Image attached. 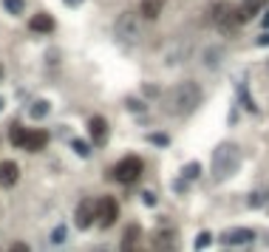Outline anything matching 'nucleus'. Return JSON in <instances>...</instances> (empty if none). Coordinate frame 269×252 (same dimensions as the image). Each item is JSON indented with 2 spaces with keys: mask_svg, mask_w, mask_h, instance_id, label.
Instances as JSON below:
<instances>
[{
  "mask_svg": "<svg viewBox=\"0 0 269 252\" xmlns=\"http://www.w3.org/2000/svg\"><path fill=\"white\" fill-rule=\"evenodd\" d=\"M198 102H201V88L193 80L176 82L165 97V108L170 117H190L198 108Z\"/></svg>",
  "mask_w": 269,
  "mask_h": 252,
  "instance_id": "obj_1",
  "label": "nucleus"
},
{
  "mask_svg": "<svg viewBox=\"0 0 269 252\" xmlns=\"http://www.w3.org/2000/svg\"><path fill=\"white\" fill-rule=\"evenodd\" d=\"M241 167V148L235 142H224L213 150V178L224 181V178L235 176V170Z\"/></svg>",
  "mask_w": 269,
  "mask_h": 252,
  "instance_id": "obj_2",
  "label": "nucleus"
},
{
  "mask_svg": "<svg viewBox=\"0 0 269 252\" xmlns=\"http://www.w3.org/2000/svg\"><path fill=\"white\" fill-rule=\"evenodd\" d=\"M213 20H215V26H218V31L227 34V37H235L238 29H241V23H244L241 14H238V9L230 6V3H215L213 6Z\"/></svg>",
  "mask_w": 269,
  "mask_h": 252,
  "instance_id": "obj_3",
  "label": "nucleus"
},
{
  "mask_svg": "<svg viewBox=\"0 0 269 252\" xmlns=\"http://www.w3.org/2000/svg\"><path fill=\"white\" fill-rule=\"evenodd\" d=\"M114 37L119 40L122 45H136L142 40V26L139 17L133 12H125L117 17V26H114Z\"/></svg>",
  "mask_w": 269,
  "mask_h": 252,
  "instance_id": "obj_4",
  "label": "nucleus"
},
{
  "mask_svg": "<svg viewBox=\"0 0 269 252\" xmlns=\"http://www.w3.org/2000/svg\"><path fill=\"white\" fill-rule=\"evenodd\" d=\"M12 142L17 148H26V150H43L46 145H49V133H46V130H23V128L14 125Z\"/></svg>",
  "mask_w": 269,
  "mask_h": 252,
  "instance_id": "obj_5",
  "label": "nucleus"
},
{
  "mask_svg": "<svg viewBox=\"0 0 269 252\" xmlns=\"http://www.w3.org/2000/svg\"><path fill=\"white\" fill-rule=\"evenodd\" d=\"M114 176H117V181H122V185H133L136 178L142 176V159L139 156H125V159L114 167Z\"/></svg>",
  "mask_w": 269,
  "mask_h": 252,
  "instance_id": "obj_6",
  "label": "nucleus"
},
{
  "mask_svg": "<svg viewBox=\"0 0 269 252\" xmlns=\"http://www.w3.org/2000/svg\"><path fill=\"white\" fill-rule=\"evenodd\" d=\"M119 218V204H117V198H99L97 201V224L102 230H108L110 224Z\"/></svg>",
  "mask_w": 269,
  "mask_h": 252,
  "instance_id": "obj_7",
  "label": "nucleus"
},
{
  "mask_svg": "<svg viewBox=\"0 0 269 252\" xmlns=\"http://www.w3.org/2000/svg\"><path fill=\"white\" fill-rule=\"evenodd\" d=\"M94 221H97V204L82 201L80 207H77V213H74V224H77L80 230H88Z\"/></svg>",
  "mask_w": 269,
  "mask_h": 252,
  "instance_id": "obj_8",
  "label": "nucleus"
},
{
  "mask_svg": "<svg viewBox=\"0 0 269 252\" xmlns=\"http://www.w3.org/2000/svg\"><path fill=\"white\" fill-rule=\"evenodd\" d=\"M252 238H255V233H252V230H246V227H235V230H230V233L221 235V241H224V244H230V246L250 244Z\"/></svg>",
  "mask_w": 269,
  "mask_h": 252,
  "instance_id": "obj_9",
  "label": "nucleus"
},
{
  "mask_svg": "<svg viewBox=\"0 0 269 252\" xmlns=\"http://www.w3.org/2000/svg\"><path fill=\"white\" fill-rule=\"evenodd\" d=\"M20 178V167L14 162H0V185L3 187H14Z\"/></svg>",
  "mask_w": 269,
  "mask_h": 252,
  "instance_id": "obj_10",
  "label": "nucleus"
},
{
  "mask_svg": "<svg viewBox=\"0 0 269 252\" xmlns=\"http://www.w3.org/2000/svg\"><path fill=\"white\" fill-rule=\"evenodd\" d=\"M29 29L37 31V34H49V31H54V17L51 14H34L29 20Z\"/></svg>",
  "mask_w": 269,
  "mask_h": 252,
  "instance_id": "obj_11",
  "label": "nucleus"
},
{
  "mask_svg": "<svg viewBox=\"0 0 269 252\" xmlns=\"http://www.w3.org/2000/svg\"><path fill=\"white\" fill-rule=\"evenodd\" d=\"M153 249H176V233L173 230H162L153 235Z\"/></svg>",
  "mask_w": 269,
  "mask_h": 252,
  "instance_id": "obj_12",
  "label": "nucleus"
},
{
  "mask_svg": "<svg viewBox=\"0 0 269 252\" xmlns=\"http://www.w3.org/2000/svg\"><path fill=\"white\" fill-rule=\"evenodd\" d=\"M263 6H266V0H244V6L238 9L241 20H244V23H246V20H252V17H255V14L261 12Z\"/></svg>",
  "mask_w": 269,
  "mask_h": 252,
  "instance_id": "obj_13",
  "label": "nucleus"
},
{
  "mask_svg": "<svg viewBox=\"0 0 269 252\" xmlns=\"http://www.w3.org/2000/svg\"><path fill=\"white\" fill-rule=\"evenodd\" d=\"M162 6H165V0H142V17L147 20H156L162 14Z\"/></svg>",
  "mask_w": 269,
  "mask_h": 252,
  "instance_id": "obj_14",
  "label": "nucleus"
},
{
  "mask_svg": "<svg viewBox=\"0 0 269 252\" xmlns=\"http://www.w3.org/2000/svg\"><path fill=\"white\" fill-rule=\"evenodd\" d=\"M105 133H108V122H105L102 117H94L91 119V136H94V142H97V145H102Z\"/></svg>",
  "mask_w": 269,
  "mask_h": 252,
  "instance_id": "obj_15",
  "label": "nucleus"
},
{
  "mask_svg": "<svg viewBox=\"0 0 269 252\" xmlns=\"http://www.w3.org/2000/svg\"><path fill=\"white\" fill-rule=\"evenodd\" d=\"M139 233H142V227H139V224H130V227L125 230V241H122V246H125V249H130V246H133L136 241H139Z\"/></svg>",
  "mask_w": 269,
  "mask_h": 252,
  "instance_id": "obj_16",
  "label": "nucleus"
},
{
  "mask_svg": "<svg viewBox=\"0 0 269 252\" xmlns=\"http://www.w3.org/2000/svg\"><path fill=\"white\" fill-rule=\"evenodd\" d=\"M49 111H51V105L46 102V99H40V102H34V105H31V119H43Z\"/></svg>",
  "mask_w": 269,
  "mask_h": 252,
  "instance_id": "obj_17",
  "label": "nucleus"
},
{
  "mask_svg": "<svg viewBox=\"0 0 269 252\" xmlns=\"http://www.w3.org/2000/svg\"><path fill=\"white\" fill-rule=\"evenodd\" d=\"M23 0H3V9H6L9 14H23Z\"/></svg>",
  "mask_w": 269,
  "mask_h": 252,
  "instance_id": "obj_18",
  "label": "nucleus"
},
{
  "mask_svg": "<svg viewBox=\"0 0 269 252\" xmlns=\"http://www.w3.org/2000/svg\"><path fill=\"white\" fill-rule=\"evenodd\" d=\"M198 173H201V165L198 162H190V165H184V178H198Z\"/></svg>",
  "mask_w": 269,
  "mask_h": 252,
  "instance_id": "obj_19",
  "label": "nucleus"
},
{
  "mask_svg": "<svg viewBox=\"0 0 269 252\" xmlns=\"http://www.w3.org/2000/svg\"><path fill=\"white\" fill-rule=\"evenodd\" d=\"M238 99H241V105H244L246 111H252V113H255V111H258V105H255V102H252V97H250V94H246V91H244V88H241V91H238Z\"/></svg>",
  "mask_w": 269,
  "mask_h": 252,
  "instance_id": "obj_20",
  "label": "nucleus"
},
{
  "mask_svg": "<svg viewBox=\"0 0 269 252\" xmlns=\"http://www.w3.org/2000/svg\"><path fill=\"white\" fill-rule=\"evenodd\" d=\"M65 238H68V227H57L54 233H51V244H62Z\"/></svg>",
  "mask_w": 269,
  "mask_h": 252,
  "instance_id": "obj_21",
  "label": "nucleus"
},
{
  "mask_svg": "<svg viewBox=\"0 0 269 252\" xmlns=\"http://www.w3.org/2000/svg\"><path fill=\"white\" fill-rule=\"evenodd\" d=\"M71 145H74V153H77V156H88V153H91V148H88L82 139H74Z\"/></svg>",
  "mask_w": 269,
  "mask_h": 252,
  "instance_id": "obj_22",
  "label": "nucleus"
},
{
  "mask_svg": "<svg viewBox=\"0 0 269 252\" xmlns=\"http://www.w3.org/2000/svg\"><path fill=\"white\" fill-rule=\"evenodd\" d=\"M210 246V233H198V238H196V249H207Z\"/></svg>",
  "mask_w": 269,
  "mask_h": 252,
  "instance_id": "obj_23",
  "label": "nucleus"
},
{
  "mask_svg": "<svg viewBox=\"0 0 269 252\" xmlns=\"http://www.w3.org/2000/svg\"><path fill=\"white\" fill-rule=\"evenodd\" d=\"M150 142H153V145H159V148H165V145H167L170 139H167L165 133H153V136H150Z\"/></svg>",
  "mask_w": 269,
  "mask_h": 252,
  "instance_id": "obj_24",
  "label": "nucleus"
},
{
  "mask_svg": "<svg viewBox=\"0 0 269 252\" xmlns=\"http://www.w3.org/2000/svg\"><path fill=\"white\" fill-rule=\"evenodd\" d=\"M173 187H176V193H187V178H182V181H173Z\"/></svg>",
  "mask_w": 269,
  "mask_h": 252,
  "instance_id": "obj_25",
  "label": "nucleus"
},
{
  "mask_svg": "<svg viewBox=\"0 0 269 252\" xmlns=\"http://www.w3.org/2000/svg\"><path fill=\"white\" fill-rule=\"evenodd\" d=\"M128 108H130V111H145V105L136 102V99H128Z\"/></svg>",
  "mask_w": 269,
  "mask_h": 252,
  "instance_id": "obj_26",
  "label": "nucleus"
},
{
  "mask_svg": "<svg viewBox=\"0 0 269 252\" xmlns=\"http://www.w3.org/2000/svg\"><path fill=\"white\" fill-rule=\"evenodd\" d=\"M142 198H145V204H150V207H153V204H156V196H153V193H145V196H142Z\"/></svg>",
  "mask_w": 269,
  "mask_h": 252,
  "instance_id": "obj_27",
  "label": "nucleus"
},
{
  "mask_svg": "<svg viewBox=\"0 0 269 252\" xmlns=\"http://www.w3.org/2000/svg\"><path fill=\"white\" fill-rule=\"evenodd\" d=\"M258 45H269V34H261V37H258Z\"/></svg>",
  "mask_w": 269,
  "mask_h": 252,
  "instance_id": "obj_28",
  "label": "nucleus"
},
{
  "mask_svg": "<svg viewBox=\"0 0 269 252\" xmlns=\"http://www.w3.org/2000/svg\"><path fill=\"white\" fill-rule=\"evenodd\" d=\"M263 26H266V29H269V12L263 14Z\"/></svg>",
  "mask_w": 269,
  "mask_h": 252,
  "instance_id": "obj_29",
  "label": "nucleus"
},
{
  "mask_svg": "<svg viewBox=\"0 0 269 252\" xmlns=\"http://www.w3.org/2000/svg\"><path fill=\"white\" fill-rule=\"evenodd\" d=\"M65 3H68V6H77V3H80V0H65Z\"/></svg>",
  "mask_w": 269,
  "mask_h": 252,
  "instance_id": "obj_30",
  "label": "nucleus"
},
{
  "mask_svg": "<svg viewBox=\"0 0 269 252\" xmlns=\"http://www.w3.org/2000/svg\"><path fill=\"white\" fill-rule=\"evenodd\" d=\"M0 77H3V65H0Z\"/></svg>",
  "mask_w": 269,
  "mask_h": 252,
  "instance_id": "obj_31",
  "label": "nucleus"
},
{
  "mask_svg": "<svg viewBox=\"0 0 269 252\" xmlns=\"http://www.w3.org/2000/svg\"><path fill=\"white\" fill-rule=\"evenodd\" d=\"M0 108H3V99H0Z\"/></svg>",
  "mask_w": 269,
  "mask_h": 252,
  "instance_id": "obj_32",
  "label": "nucleus"
}]
</instances>
